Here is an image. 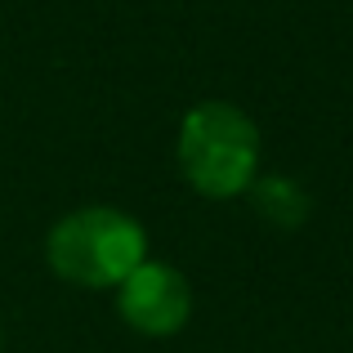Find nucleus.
I'll list each match as a JSON object with an SVG mask.
<instances>
[{
    "label": "nucleus",
    "instance_id": "7ed1b4c3",
    "mask_svg": "<svg viewBox=\"0 0 353 353\" xmlns=\"http://www.w3.org/2000/svg\"><path fill=\"white\" fill-rule=\"evenodd\" d=\"M117 313L130 331L139 336L165 340L174 331L188 327L192 318V286L179 268L161 264V259H143L125 282L117 286Z\"/></svg>",
    "mask_w": 353,
    "mask_h": 353
},
{
    "label": "nucleus",
    "instance_id": "20e7f679",
    "mask_svg": "<svg viewBox=\"0 0 353 353\" xmlns=\"http://www.w3.org/2000/svg\"><path fill=\"white\" fill-rule=\"evenodd\" d=\"M250 192H255L259 210H264L268 219H277V224H300L304 210H309V201H304V192L295 188L291 179H255L250 183Z\"/></svg>",
    "mask_w": 353,
    "mask_h": 353
},
{
    "label": "nucleus",
    "instance_id": "f257e3e1",
    "mask_svg": "<svg viewBox=\"0 0 353 353\" xmlns=\"http://www.w3.org/2000/svg\"><path fill=\"white\" fill-rule=\"evenodd\" d=\"M148 259V228L117 206H81L45 237V264L54 277L85 291H117Z\"/></svg>",
    "mask_w": 353,
    "mask_h": 353
},
{
    "label": "nucleus",
    "instance_id": "f03ea898",
    "mask_svg": "<svg viewBox=\"0 0 353 353\" xmlns=\"http://www.w3.org/2000/svg\"><path fill=\"white\" fill-rule=\"evenodd\" d=\"M174 157L192 192L210 201L246 197L250 183L259 179V125L237 103L206 99L179 121Z\"/></svg>",
    "mask_w": 353,
    "mask_h": 353
}]
</instances>
